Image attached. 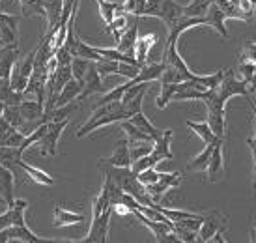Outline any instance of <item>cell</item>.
Masks as SVG:
<instances>
[{
  "label": "cell",
  "instance_id": "25",
  "mask_svg": "<svg viewBox=\"0 0 256 243\" xmlns=\"http://www.w3.org/2000/svg\"><path fill=\"white\" fill-rule=\"evenodd\" d=\"M219 142H222V138H217V140H214V142L206 144V148L200 152L196 158H192L191 161L187 163V170H206L208 163H210V158H212L215 146H217Z\"/></svg>",
  "mask_w": 256,
  "mask_h": 243
},
{
  "label": "cell",
  "instance_id": "34",
  "mask_svg": "<svg viewBox=\"0 0 256 243\" xmlns=\"http://www.w3.org/2000/svg\"><path fill=\"white\" fill-rule=\"evenodd\" d=\"M154 206L161 212V214L166 217V219H170L172 222L176 221H182V219H191V217H198L196 214H191V212H184V210H170V208H163L159 206V204H154Z\"/></svg>",
  "mask_w": 256,
  "mask_h": 243
},
{
  "label": "cell",
  "instance_id": "38",
  "mask_svg": "<svg viewBox=\"0 0 256 243\" xmlns=\"http://www.w3.org/2000/svg\"><path fill=\"white\" fill-rule=\"evenodd\" d=\"M240 4V10L243 14V21L245 22H252L256 17V0H238Z\"/></svg>",
  "mask_w": 256,
  "mask_h": 243
},
{
  "label": "cell",
  "instance_id": "44",
  "mask_svg": "<svg viewBox=\"0 0 256 243\" xmlns=\"http://www.w3.org/2000/svg\"><path fill=\"white\" fill-rule=\"evenodd\" d=\"M250 242L256 243V219L252 221V226H250Z\"/></svg>",
  "mask_w": 256,
  "mask_h": 243
},
{
  "label": "cell",
  "instance_id": "13",
  "mask_svg": "<svg viewBox=\"0 0 256 243\" xmlns=\"http://www.w3.org/2000/svg\"><path fill=\"white\" fill-rule=\"evenodd\" d=\"M226 221L224 215H220L219 212H210L208 215H204V221L198 228V236H196V242H210L214 238L215 232H219L222 228V224Z\"/></svg>",
  "mask_w": 256,
  "mask_h": 243
},
{
  "label": "cell",
  "instance_id": "31",
  "mask_svg": "<svg viewBox=\"0 0 256 243\" xmlns=\"http://www.w3.org/2000/svg\"><path fill=\"white\" fill-rule=\"evenodd\" d=\"M96 2L100 6V14L103 17V21H105V24L112 21L114 17H116V12L122 6V2H112V0H96Z\"/></svg>",
  "mask_w": 256,
  "mask_h": 243
},
{
  "label": "cell",
  "instance_id": "42",
  "mask_svg": "<svg viewBox=\"0 0 256 243\" xmlns=\"http://www.w3.org/2000/svg\"><path fill=\"white\" fill-rule=\"evenodd\" d=\"M240 73H243V80L249 84L250 79H252V73H254V64L247 62V60H242L240 62Z\"/></svg>",
  "mask_w": 256,
  "mask_h": 243
},
{
  "label": "cell",
  "instance_id": "15",
  "mask_svg": "<svg viewBox=\"0 0 256 243\" xmlns=\"http://www.w3.org/2000/svg\"><path fill=\"white\" fill-rule=\"evenodd\" d=\"M26 135L0 114V146H22Z\"/></svg>",
  "mask_w": 256,
  "mask_h": 243
},
{
  "label": "cell",
  "instance_id": "3",
  "mask_svg": "<svg viewBox=\"0 0 256 243\" xmlns=\"http://www.w3.org/2000/svg\"><path fill=\"white\" fill-rule=\"evenodd\" d=\"M170 140H172V129H164L163 136H159L156 142L152 144L154 148L146 154L135 159V163H131V170L138 174V172L146 170V168H154L157 163L161 161H170L174 159V154L170 150Z\"/></svg>",
  "mask_w": 256,
  "mask_h": 243
},
{
  "label": "cell",
  "instance_id": "40",
  "mask_svg": "<svg viewBox=\"0 0 256 243\" xmlns=\"http://www.w3.org/2000/svg\"><path fill=\"white\" fill-rule=\"evenodd\" d=\"M161 174H163V172H157L156 168H146V170L138 172L136 178H138V182H140L142 186H148V184H154V182H157V180L161 178Z\"/></svg>",
  "mask_w": 256,
  "mask_h": 243
},
{
  "label": "cell",
  "instance_id": "45",
  "mask_svg": "<svg viewBox=\"0 0 256 243\" xmlns=\"http://www.w3.org/2000/svg\"><path fill=\"white\" fill-rule=\"evenodd\" d=\"M252 189L256 191V164H254V180H252Z\"/></svg>",
  "mask_w": 256,
  "mask_h": 243
},
{
  "label": "cell",
  "instance_id": "33",
  "mask_svg": "<svg viewBox=\"0 0 256 243\" xmlns=\"http://www.w3.org/2000/svg\"><path fill=\"white\" fill-rule=\"evenodd\" d=\"M178 84L180 82H166V84H161V94L156 100L157 108H164L168 103H170L172 96L178 92Z\"/></svg>",
  "mask_w": 256,
  "mask_h": 243
},
{
  "label": "cell",
  "instance_id": "1",
  "mask_svg": "<svg viewBox=\"0 0 256 243\" xmlns=\"http://www.w3.org/2000/svg\"><path fill=\"white\" fill-rule=\"evenodd\" d=\"M234 96H243L247 98L249 103L252 101L249 92V84L245 80H238L234 77L232 70L224 72V77L219 82L217 88L206 90V92L200 94V101L206 103L208 108V124L212 131L215 133V136H219L224 140V131H226V116H224V107H226V101Z\"/></svg>",
  "mask_w": 256,
  "mask_h": 243
},
{
  "label": "cell",
  "instance_id": "23",
  "mask_svg": "<svg viewBox=\"0 0 256 243\" xmlns=\"http://www.w3.org/2000/svg\"><path fill=\"white\" fill-rule=\"evenodd\" d=\"M159 42V38L156 36V34H146V36L138 38L136 40V45H135V58L136 62L140 66L148 64L150 60V50H152V47L156 45V43Z\"/></svg>",
  "mask_w": 256,
  "mask_h": 243
},
{
  "label": "cell",
  "instance_id": "37",
  "mask_svg": "<svg viewBox=\"0 0 256 243\" xmlns=\"http://www.w3.org/2000/svg\"><path fill=\"white\" fill-rule=\"evenodd\" d=\"M118 64L116 60H108V58H101L100 62H96V68L100 72L101 77H107V75H116L118 73Z\"/></svg>",
  "mask_w": 256,
  "mask_h": 243
},
{
  "label": "cell",
  "instance_id": "11",
  "mask_svg": "<svg viewBox=\"0 0 256 243\" xmlns=\"http://www.w3.org/2000/svg\"><path fill=\"white\" fill-rule=\"evenodd\" d=\"M24 242V243H43L49 242L45 238H40L38 234H34L32 230L24 224H12L8 228L0 230V243H8V242Z\"/></svg>",
  "mask_w": 256,
  "mask_h": 243
},
{
  "label": "cell",
  "instance_id": "35",
  "mask_svg": "<svg viewBox=\"0 0 256 243\" xmlns=\"http://www.w3.org/2000/svg\"><path fill=\"white\" fill-rule=\"evenodd\" d=\"M144 8H146V0H124L122 2V14H131L135 17H142Z\"/></svg>",
  "mask_w": 256,
  "mask_h": 243
},
{
  "label": "cell",
  "instance_id": "18",
  "mask_svg": "<svg viewBox=\"0 0 256 243\" xmlns=\"http://www.w3.org/2000/svg\"><path fill=\"white\" fill-rule=\"evenodd\" d=\"M224 21H226V15H224V12L220 10V6L217 4V2H212V4H210V8H208L206 15H204V24H206V26H212V28H215L220 36L226 38L228 30H226V26H224Z\"/></svg>",
  "mask_w": 256,
  "mask_h": 243
},
{
  "label": "cell",
  "instance_id": "46",
  "mask_svg": "<svg viewBox=\"0 0 256 243\" xmlns=\"http://www.w3.org/2000/svg\"><path fill=\"white\" fill-rule=\"evenodd\" d=\"M0 204H4V206H6V200L2 198V194H0Z\"/></svg>",
  "mask_w": 256,
  "mask_h": 243
},
{
  "label": "cell",
  "instance_id": "7",
  "mask_svg": "<svg viewBox=\"0 0 256 243\" xmlns=\"http://www.w3.org/2000/svg\"><path fill=\"white\" fill-rule=\"evenodd\" d=\"M176 43L178 42H170V40L166 43V50H164V54H163L164 66H168V68H172L174 72L178 73L182 82H184V80H192L196 77V73H192L191 70H189V66L185 64V60L182 58V54H180Z\"/></svg>",
  "mask_w": 256,
  "mask_h": 243
},
{
  "label": "cell",
  "instance_id": "24",
  "mask_svg": "<svg viewBox=\"0 0 256 243\" xmlns=\"http://www.w3.org/2000/svg\"><path fill=\"white\" fill-rule=\"evenodd\" d=\"M129 122L133 124V126H136V128L140 129L142 133H146V135H150L152 138H154V142H156L159 136H163V133H164V129H159V128H156L152 122L144 116V112L142 110H138L136 114H133L131 118H129Z\"/></svg>",
  "mask_w": 256,
  "mask_h": 243
},
{
  "label": "cell",
  "instance_id": "26",
  "mask_svg": "<svg viewBox=\"0 0 256 243\" xmlns=\"http://www.w3.org/2000/svg\"><path fill=\"white\" fill-rule=\"evenodd\" d=\"M82 221H84V215L70 212L66 208L54 206V221H52L54 226H70V224H77Z\"/></svg>",
  "mask_w": 256,
  "mask_h": 243
},
{
  "label": "cell",
  "instance_id": "12",
  "mask_svg": "<svg viewBox=\"0 0 256 243\" xmlns=\"http://www.w3.org/2000/svg\"><path fill=\"white\" fill-rule=\"evenodd\" d=\"M17 24H19V17L0 12V47L17 45V42H19Z\"/></svg>",
  "mask_w": 256,
  "mask_h": 243
},
{
  "label": "cell",
  "instance_id": "10",
  "mask_svg": "<svg viewBox=\"0 0 256 243\" xmlns=\"http://www.w3.org/2000/svg\"><path fill=\"white\" fill-rule=\"evenodd\" d=\"M80 86H82V92L78 96V101L86 100L88 96H92V94H105V86H103V77L100 75L98 72V68H96V62L90 60V64L86 68L84 75H82V79L78 80Z\"/></svg>",
  "mask_w": 256,
  "mask_h": 243
},
{
  "label": "cell",
  "instance_id": "36",
  "mask_svg": "<svg viewBox=\"0 0 256 243\" xmlns=\"http://www.w3.org/2000/svg\"><path fill=\"white\" fill-rule=\"evenodd\" d=\"M128 28V19H126V15H118V17H114L112 21L107 24V30L114 36V42H118L122 36V32Z\"/></svg>",
  "mask_w": 256,
  "mask_h": 243
},
{
  "label": "cell",
  "instance_id": "9",
  "mask_svg": "<svg viewBox=\"0 0 256 243\" xmlns=\"http://www.w3.org/2000/svg\"><path fill=\"white\" fill-rule=\"evenodd\" d=\"M110 215H112V208H108L107 212H103L100 217H94L92 226H90V230H88L86 238L78 240V243H105L107 242Z\"/></svg>",
  "mask_w": 256,
  "mask_h": 243
},
{
  "label": "cell",
  "instance_id": "17",
  "mask_svg": "<svg viewBox=\"0 0 256 243\" xmlns=\"http://www.w3.org/2000/svg\"><path fill=\"white\" fill-rule=\"evenodd\" d=\"M17 58H19L17 45H4V47H0V80H10L12 70H14Z\"/></svg>",
  "mask_w": 256,
  "mask_h": 243
},
{
  "label": "cell",
  "instance_id": "2",
  "mask_svg": "<svg viewBox=\"0 0 256 243\" xmlns=\"http://www.w3.org/2000/svg\"><path fill=\"white\" fill-rule=\"evenodd\" d=\"M144 94H146V88H142L133 100L129 101L118 100V101H108V103L98 105V108L94 110V114L90 116V120L86 122L84 126L77 131V138H84L86 135H90L92 131L103 128V126L122 124L124 120H129L138 110H142Z\"/></svg>",
  "mask_w": 256,
  "mask_h": 243
},
{
  "label": "cell",
  "instance_id": "22",
  "mask_svg": "<svg viewBox=\"0 0 256 243\" xmlns=\"http://www.w3.org/2000/svg\"><path fill=\"white\" fill-rule=\"evenodd\" d=\"M14 187H15L14 172L10 170V168H6L4 164H0V194L6 200V206H10L15 200Z\"/></svg>",
  "mask_w": 256,
  "mask_h": 243
},
{
  "label": "cell",
  "instance_id": "16",
  "mask_svg": "<svg viewBox=\"0 0 256 243\" xmlns=\"http://www.w3.org/2000/svg\"><path fill=\"white\" fill-rule=\"evenodd\" d=\"M62 8H64V0H47L45 4V19H47V36L52 38L58 32V22L62 19Z\"/></svg>",
  "mask_w": 256,
  "mask_h": 243
},
{
  "label": "cell",
  "instance_id": "28",
  "mask_svg": "<svg viewBox=\"0 0 256 243\" xmlns=\"http://www.w3.org/2000/svg\"><path fill=\"white\" fill-rule=\"evenodd\" d=\"M185 126L191 129V131H194V133L202 138V142H204V144H210V142H214V140H217V138H219V136H215V133L212 131V128H210V124H208V122H191V120H187V122H185Z\"/></svg>",
  "mask_w": 256,
  "mask_h": 243
},
{
  "label": "cell",
  "instance_id": "8",
  "mask_svg": "<svg viewBox=\"0 0 256 243\" xmlns=\"http://www.w3.org/2000/svg\"><path fill=\"white\" fill-rule=\"evenodd\" d=\"M182 178H184L182 172H163L161 178L157 180V182L148 184V186L144 187H146L148 194L152 196V200L159 202L166 194V191H170V189H174V187H178L182 184Z\"/></svg>",
  "mask_w": 256,
  "mask_h": 243
},
{
  "label": "cell",
  "instance_id": "20",
  "mask_svg": "<svg viewBox=\"0 0 256 243\" xmlns=\"http://www.w3.org/2000/svg\"><path fill=\"white\" fill-rule=\"evenodd\" d=\"M208 180H210V184H215L217 180L224 174V159H222V142H219L215 146L214 154H212V158H210V163H208Z\"/></svg>",
  "mask_w": 256,
  "mask_h": 243
},
{
  "label": "cell",
  "instance_id": "21",
  "mask_svg": "<svg viewBox=\"0 0 256 243\" xmlns=\"http://www.w3.org/2000/svg\"><path fill=\"white\" fill-rule=\"evenodd\" d=\"M80 92H82V86H80V82L73 77V79L68 80L64 84V88L60 90L54 107H62V105H68V103H72V101H78Z\"/></svg>",
  "mask_w": 256,
  "mask_h": 243
},
{
  "label": "cell",
  "instance_id": "48",
  "mask_svg": "<svg viewBox=\"0 0 256 243\" xmlns=\"http://www.w3.org/2000/svg\"><path fill=\"white\" fill-rule=\"evenodd\" d=\"M210 2H219V0H210Z\"/></svg>",
  "mask_w": 256,
  "mask_h": 243
},
{
  "label": "cell",
  "instance_id": "6",
  "mask_svg": "<svg viewBox=\"0 0 256 243\" xmlns=\"http://www.w3.org/2000/svg\"><path fill=\"white\" fill-rule=\"evenodd\" d=\"M34 58H36V49L32 50L28 56L15 62L14 70H12V77H10V84L17 92H24V88L28 84L30 73H32V68H34Z\"/></svg>",
  "mask_w": 256,
  "mask_h": 243
},
{
  "label": "cell",
  "instance_id": "14",
  "mask_svg": "<svg viewBox=\"0 0 256 243\" xmlns=\"http://www.w3.org/2000/svg\"><path fill=\"white\" fill-rule=\"evenodd\" d=\"M100 163L112 164V166H131L133 158H131V150H129V138H120L114 146L112 156L107 159H100Z\"/></svg>",
  "mask_w": 256,
  "mask_h": 243
},
{
  "label": "cell",
  "instance_id": "29",
  "mask_svg": "<svg viewBox=\"0 0 256 243\" xmlns=\"http://www.w3.org/2000/svg\"><path fill=\"white\" fill-rule=\"evenodd\" d=\"M122 131L128 135L129 142H148V144H154V138L150 135H146V133H142L140 129L136 128V126H133L129 120H124L122 122Z\"/></svg>",
  "mask_w": 256,
  "mask_h": 243
},
{
  "label": "cell",
  "instance_id": "4",
  "mask_svg": "<svg viewBox=\"0 0 256 243\" xmlns=\"http://www.w3.org/2000/svg\"><path fill=\"white\" fill-rule=\"evenodd\" d=\"M142 15H152L172 28L178 19L184 15V6H180L174 0H146V8H144Z\"/></svg>",
  "mask_w": 256,
  "mask_h": 243
},
{
  "label": "cell",
  "instance_id": "41",
  "mask_svg": "<svg viewBox=\"0 0 256 243\" xmlns=\"http://www.w3.org/2000/svg\"><path fill=\"white\" fill-rule=\"evenodd\" d=\"M242 60H247V62L256 64V43L254 42H247L245 45H243Z\"/></svg>",
  "mask_w": 256,
  "mask_h": 243
},
{
  "label": "cell",
  "instance_id": "47",
  "mask_svg": "<svg viewBox=\"0 0 256 243\" xmlns=\"http://www.w3.org/2000/svg\"><path fill=\"white\" fill-rule=\"evenodd\" d=\"M2 110H4V105H2V103H0V114H2Z\"/></svg>",
  "mask_w": 256,
  "mask_h": 243
},
{
  "label": "cell",
  "instance_id": "19",
  "mask_svg": "<svg viewBox=\"0 0 256 243\" xmlns=\"http://www.w3.org/2000/svg\"><path fill=\"white\" fill-rule=\"evenodd\" d=\"M136 40H138V24H131L128 28L122 32L120 40L116 42V49L124 52V54H131V56H135V45H136Z\"/></svg>",
  "mask_w": 256,
  "mask_h": 243
},
{
  "label": "cell",
  "instance_id": "30",
  "mask_svg": "<svg viewBox=\"0 0 256 243\" xmlns=\"http://www.w3.org/2000/svg\"><path fill=\"white\" fill-rule=\"evenodd\" d=\"M22 15H40L45 19V4L47 0H19Z\"/></svg>",
  "mask_w": 256,
  "mask_h": 243
},
{
  "label": "cell",
  "instance_id": "5",
  "mask_svg": "<svg viewBox=\"0 0 256 243\" xmlns=\"http://www.w3.org/2000/svg\"><path fill=\"white\" fill-rule=\"evenodd\" d=\"M70 126V118H64L60 122H47V129L42 135V138L36 144H32V148H40V154L45 156H56L58 154V140L64 133V129Z\"/></svg>",
  "mask_w": 256,
  "mask_h": 243
},
{
  "label": "cell",
  "instance_id": "43",
  "mask_svg": "<svg viewBox=\"0 0 256 243\" xmlns=\"http://www.w3.org/2000/svg\"><path fill=\"white\" fill-rule=\"evenodd\" d=\"M249 92L256 94V64H254V73H252V79H250V82H249Z\"/></svg>",
  "mask_w": 256,
  "mask_h": 243
},
{
  "label": "cell",
  "instance_id": "27",
  "mask_svg": "<svg viewBox=\"0 0 256 243\" xmlns=\"http://www.w3.org/2000/svg\"><path fill=\"white\" fill-rule=\"evenodd\" d=\"M17 166H19V168H22V170L28 174V178L34 180V182H36V184H40V186H49V187L54 186V180L50 178L47 172L40 170V168H36V166H32V164H28V163H24L22 159H19Z\"/></svg>",
  "mask_w": 256,
  "mask_h": 243
},
{
  "label": "cell",
  "instance_id": "32",
  "mask_svg": "<svg viewBox=\"0 0 256 243\" xmlns=\"http://www.w3.org/2000/svg\"><path fill=\"white\" fill-rule=\"evenodd\" d=\"M210 0H191V4L184 6V15L187 17H204L210 8Z\"/></svg>",
  "mask_w": 256,
  "mask_h": 243
},
{
  "label": "cell",
  "instance_id": "39",
  "mask_svg": "<svg viewBox=\"0 0 256 243\" xmlns=\"http://www.w3.org/2000/svg\"><path fill=\"white\" fill-rule=\"evenodd\" d=\"M140 72V66L138 64H128V62H120L118 64V73L116 75H124L128 79H135Z\"/></svg>",
  "mask_w": 256,
  "mask_h": 243
}]
</instances>
